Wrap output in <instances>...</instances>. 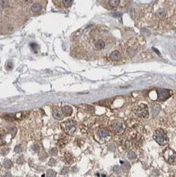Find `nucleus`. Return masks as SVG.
<instances>
[{"label":"nucleus","mask_w":176,"mask_h":177,"mask_svg":"<svg viewBox=\"0 0 176 177\" xmlns=\"http://www.w3.org/2000/svg\"><path fill=\"white\" fill-rule=\"evenodd\" d=\"M153 139L160 145H165L168 143V137L165 131L162 129H157L153 134Z\"/></svg>","instance_id":"obj_1"},{"label":"nucleus","mask_w":176,"mask_h":177,"mask_svg":"<svg viewBox=\"0 0 176 177\" xmlns=\"http://www.w3.org/2000/svg\"><path fill=\"white\" fill-rule=\"evenodd\" d=\"M61 126H62L63 130L64 131V132H66L68 135H73L77 129L76 123L72 120H68V121L63 122L61 124Z\"/></svg>","instance_id":"obj_2"},{"label":"nucleus","mask_w":176,"mask_h":177,"mask_svg":"<svg viewBox=\"0 0 176 177\" xmlns=\"http://www.w3.org/2000/svg\"><path fill=\"white\" fill-rule=\"evenodd\" d=\"M164 158L165 161L171 165L176 164V153L171 148H168L164 151Z\"/></svg>","instance_id":"obj_3"},{"label":"nucleus","mask_w":176,"mask_h":177,"mask_svg":"<svg viewBox=\"0 0 176 177\" xmlns=\"http://www.w3.org/2000/svg\"><path fill=\"white\" fill-rule=\"evenodd\" d=\"M157 100L160 101L165 100L170 97V91L167 89H162V88H158L157 89Z\"/></svg>","instance_id":"obj_4"},{"label":"nucleus","mask_w":176,"mask_h":177,"mask_svg":"<svg viewBox=\"0 0 176 177\" xmlns=\"http://www.w3.org/2000/svg\"><path fill=\"white\" fill-rule=\"evenodd\" d=\"M135 113H136V114H138L139 116H142V117L147 118L148 115V108H147L146 105L141 104L140 106H139V107L135 109Z\"/></svg>","instance_id":"obj_5"},{"label":"nucleus","mask_w":176,"mask_h":177,"mask_svg":"<svg viewBox=\"0 0 176 177\" xmlns=\"http://www.w3.org/2000/svg\"><path fill=\"white\" fill-rule=\"evenodd\" d=\"M111 129L116 132V133H118L120 131H122V130L123 129V126H122V123L120 122H118V121H114L111 124Z\"/></svg>","instance_id":"obj_6"},{"label":"nucleus","mask_w":176,"mask_h":177,"mask_svg":"<svg viewBox=\"0 0 176 177\" xmlns=\"http://www.w3.org/2000/svg\"><path fill=\"white\" fill-rule=\"evenodd\" d=\"M52 114H53V117L58 120L63 119V114L61 112V110L58 107H55L53 108V111H52Z\"/></svg>","instance_id":"obj_7"},{"label":"nucleus","mask_w":176,"mask_h":177,"mask_svg":"<svg viewBox=\"0 0 176 177\" xmlns=\"http://www.w3.org/2000/svg\"><path fill=\"white\" fill-rule=\"evenodd\" d=\"M30 10L31 11L34 13V14H39L42 11V6L41 4L39 3H34L33 6L31 7V8H30Z\"/></svg>","instance_id":"obj_8"},{"label":"nucleus","mask_w":176,"mask_h":177,"mask_svg":"<svg viewBox=\"0 0 176 177\" xmlns=\"http://www.w3.org/2000/svg\"><path fill=\"white\" fill-rule=\"evenodd\" d=\"M109 58H110V60H112L114 61H119L120 59H121V54H120V52L118 51H114L110 54Z\"/></svg>","instance_id":"obj_9"},{"label":"nucleus","mask_w":176,"mask_h":177,"mask_svg":"<svg viewBox=\"0 0 176 177\" xmlns=\"http://www.w3.org/2000/svg\"><path fill=\"white\" fill-rule=\"evenodd\" d=\"M98 135H99V136L101 137V138H106L109 135V131L106 128H100L98 131Z\"/></svg>","instance_id":"obj_10"},{"label":"nucleus","mask_w":176,"mask_h":177,"mask_svg":"<svg viewBox=\"0 0 176 177\" xmlns=\"http://www.w3.org/2000/svg\"><path fill=\"white\" fill-rule=\"evenodd\" d=\"M62 112L65 116H69L73 113V108H72V107L68 106V105H65V106H64L62 108Z\"/></svg>","instance_id":"obj_11"},{"label":"nucleus","mask_w":176,"mask_h":177,"mask_svg":"<svg viewBox=\"0 0 176 177\" xmlns=\"http://www.w3.org/2000/svg\"><path fill=\"white\" fill-rule=\"evenodd\" d=\"M160 109H161V106H160L159 104H153V108H152V112H153V116L155 117V116H157V114L159 113Z\"/></svg>","instance_id":"obj_12"},{"label":"nucleus","mask_w":176,"mask_h":177,"mask_svg":"<svg viewBox=\"0 0 176 177\" xmlns=\"http://www.w3.org/2000/svg\"><path fill=\"white\" fill-rule=\"evenodd\" d=\"M95 47H96V48L97 50H102L105 47V43H104V42L103 40L100 39L95 43Z\"/></svg>","instance_id":"obj_13"},{"label":"nucleus","mask_w":176,"mask_h":177,"mask_svg":"<svg viewBox=\"0 0 176 177\" xmlns=\"http://www.w3.org/2000/svg\"><path fill=\"white\" fill-rule=\"evenodd\" d=\"M3 118H4L7 121H8V122H12V121H14L16 118H17V114H4Z\"/></svg>","instance_id":"obj_14"},{"label":"nucleus","mask_w":176,"mask_h":177,"mask_svg":"<svg viewBox=\"0 0 176 177\" xmlns=\"http://www.w3.org/2000/svg\"><path fill=\"white\" fill-rule=\"evenodd\" d=\"M3 166L6 169H10L12 166V162L9 159H5L3 162Z\"/></svg>","instance_id":"obj_15"},{"label":"nucleus","mask_w":176,"mask_h":177,"mask_svg":"<svg viewBox=\"0 0 176 177\" xmlns=\"http://www.w3.org/2000/svg\"><path fill=\"white\" fill-rule=\"evenodd\" d=\"M156 16L157 17H159V18H164L165 16V11L164 10H162V9H160V10L157 11Z\"/></svg>","instance_id":"obj_16"},{"label":"nucleus","mask_w":176,"mask_h":177,"mask_svg":"<svg viewBox=\"0 0 176 177\" xmlns=\"http://www.w3.org/2000/svg\"><path fill=\"white\" fill-rule=\"evenodd\" d=\"M108 3L110 7H117V6L119 4L120 2L118 1V0H110V1H108Z\"/></svg>","instance_id":"obj_17"},{"label":"nucleus","mask_w":176,"mask_h":177,"mask_svg":"<svg viewBox=\"0 0 176 177\" xmlns=\"http://www.w3.org/2000/svg\"><path fill=\"white\" fill-rule=\"evenodd\" d=\"M121 163L123 165L122 166V169H123L124 171H127L129 169H130V164H129L127 162H122V161Z\"/></svg>","instance_id":"obj_18"},{"label":"nucleus","mask_w":176,"mask_h":177,"mask_svg":"<svg viewBox=\"0 0 176 177\" xmlns=\"http://www.w3.org/2000/svg\"><path fill=\"white\" fill-rule=\"evenodd\" d=\"M127 157H128L129 159L134 160L137 158V155L135 154V153H134V152H132V151H130V152L128 153V154H127Z\"/></svg>","instance_id":"obj_19"},{"label":"nucleus","mask_w":176,"mask_h":177,"mask_svg":"<svg viewBox=\"0 0 176 177\" xmlns=\"http://www.w3.org/2000/svg\"><path fill=\"white\" fill-rule=\"evenodd\" d=\"M62 3L65 7H69L70 6L72 5L73 1H71V0H64V1H62Z\"/></svg>","instance_id":"obj_20"},{"label":"nucleus","mask_w":176,"mask_h":177,"mask_svg":"<svg viewBox=\"0 0 176 177\" xmlns=\"http://www.w3.org/2000/svg\"><path fill=\"white\" fill-rule=\"evenodd\" d=\"M8 151H9V149H8V148H7V147H2V148H0V154H3V155H6V154L8 153Z\"/></svg>","instance_id":"obj_21"},{"label":"nucleus","mask_w":176,"mask_h":177,"mask_svg":"<svg viewBox=\"0 0 176 177\" xmlns=\"http://www.w3.org/2000/svg\"><path fill=\"white\" fill-rule=\"evenodd\" d=\"M56 171H54L53 170H48L47 171V177H56Z\"/></svg>","instance_id":"obj_22"},{"label":"nucleus","mask_w":176,"mask_h":177,"mask_svg":"<svg viewBox=\"0 0 176 177\" xmlns=\"http://www.w3.org/2000/svg\"><path fill=\"white\" fill-rule=\"evenodd\" d=\"M30 47H31V48L33 49V51L36 53V52H38L39 51V47H38V45L36 44V43H30Z\"/></svg>","instance_id":"obj_23"},{"label":"nucleus","mask_w":176,"mask_h":177,"mask_svg":"<svg viewBox=\"0 0 176 177\" xmlns=\"http://www.w3.org/2000/svg\"><path fill=\"white\" fill-rule=\"evenodd\" d=\"M32 149H33L34 151H35V152H38V151H39L40 146L38 144H34V145L32 146Z\"/></svg>","instance_id":"obj_24"},{"label":"nucleus","mask_w":176,"mask_h":177,"mask_svg":"<svg viewBox=\"0 0 176 177\" xmlns=\"http://www.w3.org/2000/svg\"><path fill=\"white\" fill-rule=\"evenodd\" d=\"M22 150H23L22 146H21V144L17 145V146H16V148H15V151L17 152V153H21V152H22Z\"/></svg>","instance_id":"obj_25"},{"label":"nucleus","mask_w":176,"mask_h":177,"mask_svg":"<svg viewBox=\"0 0 176 177\" xmlns=\"http://www.w3.org/2000/svg\"><path fill=\"white\" fill-rule=\"evenodd\" d=\"M24 161H25V159H24V157H23V156H20V157L17 158V163H19V164H22L23 162H24Z\"/></svg>","instance_id":"obj_26"},{"label":"nucleus","mask_w":176,"mask_h":177,"mask_svg":"<svg viewBox=\"0 0 176 177\" xmlns=\"http://www.w3.org/2000/svg\"><path fill=\"white\" fill-rule=\"evenodd\" d=\"M142 34H143L144 36H145V35H146V36H149V35H150V32L148 31L147 29H143Z\"/></svg>","instance_id":"obj_27"},{"label":"nucleus","mask_w":176,"mask_h":177,"mask_svg":"<svg viewBox=\"0 0 176 177\" xmlns=\"http://www.w3.org/2000/svg\"><path fill=\"white\" fill-rule=\"evenodd\" d=\"M51 155H53V156H55V155H56L57 154V149L56 148H51V150H50V152H49Z\"/></svg>","instance_id":"obj_28"},{"label":"nucleus","mask_w":176,"mask_h":177,"mask_svg":"<svg viewBox=\"0 0 176 177\" xmlns=\"http://www.w3.org/2000/svg\"><path fill=\"white\" fill-rule=\"evenodd\" d=\"M68 172V167H64V168L62 169V171H61V174L64 175V174H67Z\"/></svg>","instance_id":"obj_29"},{"label":"nucleus","mask_w":176,"mask_h":177,"mask_svg":"<svg viewBox=\"0 0 176 177\" xmlns=\"http://www.w3.org/2000/svg\"><path fill=\"white\" fill-rule=\"evenodd\" d=\"M49 165L50 166H55L56 165V160L55 159H51L49 162Z\"/></svg>","instance_id":"obj_30"},{"label":"nucleus","mask_w":176,"mask_h":177,"mask_svg":"<svg viewBox=\"0 0 176 177\" xmlns=\"http://www.w3.org/2000/svg\"><path fill=\"white\" fill-rule=\"evenodd\" d=\"M113 16L115 17H121V16H122V13H121V12H116V13H114V14H113Z\"/></svg>","instance_id":"obj_31"},{"label":"nucleus","mask_w":176,"mask_h":177,"mask_svg":"<svg viewBox=\"0 0 176 177\" xmlns=\"http://www.w3.org/2000/svg\"><path fill=\"white\" fill-rule=\"evenodd\" d=\"M131 50H132V49H130V48H129V49H128V50H127V51H128V52H129V54H130V55H131V56H133V55H134V54H135V51H131Z\"/></svg>","instance_id":"obj_32"},{"label":"nucleus","mask_w":176,"mask_h":177,"mask_svg":"<svg viewBox=\"0 0 176 177\" xmlns=\"http://www.w3.org/2000/svg\"><path fill=\"white\" fill-rule=\"evenodd\" d=\"M12 66H13V65H12V63L11 62L7 63V69H11L12 68Z\"/></svg>","instance_id":"obj_33"},{"label":"nucleus","mask_w":176,"mask_h":177,"mask_svg":"<svg viewBox=\"0 0 176 177\" xmlns=\"http://www.w3.org/2000/svg\"><path fill=\"white\" fill-rule=\"evenodd\" d=\"M5 176H6L5 177H11V174H10V173H6Z\"/></svg>","instance_id":"obj_34"},{"label":"nucleus","mask_w":176,"mask_h":177,"mask_svg":"<svg viewBox=\"0 0 176 177\" xmlns=\"http://www.w3.org/2000/svg\"><path fill=\"white\" fill-rule=\"evenodd\" d=\"M153 50L155 51H156V52H157V53H158V54H160V52L158 51H157V49H155V48H153Z\"/></svg>","instance_id":"obj_35"},{"label":"nucleus","mask_w":176,"mask_h":177,"mask_svg":"<svg viewBox=\"0 0 176 177\" xmlns=\"http://www.w3.org/2000/svg\"><path fill=\"white\" fill-rule=\"evenodd\" d=\"M118 177H121V176H118Z\"/></svg>","instance_id":"obj_36"}]
</instances>
